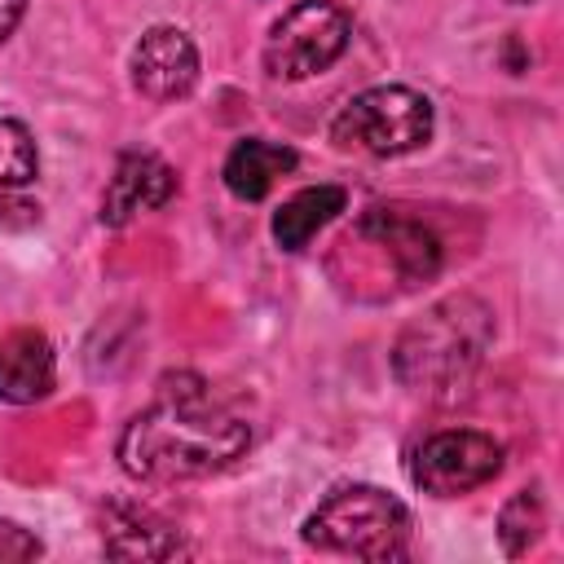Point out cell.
<instances>
[{"mask_svg": "<svg viewBox=\"0 0 564 564\" xmlns=\"http://www.w3.org/2000/svg\"><path fill=\"white\" fill-rule=\"evenodd\" d=\"M251 445V427L212 401L203 379L176 375L163 379V392L150 410L132 414L119 432V463L128 476L150 485L203 480L225 471Z\"/></svg>", "mask_w": 564, "mask_h": 564, "instance_id": "6da1fadb", "label": "cell"}, {"mask_svg": "<svg viewBox=\"0 0 564 564\" xmlns=\"http://www.w3.org/2000/svg\"><path fill=\"white\" fill-rule=\"evenodd\" d=\"M489 348V308L471 295H454L432 304L392 352L397 379L427 397H454L476 375Z\"/></svg>", "mask_w": 564, "mask_h": 564, "instance_id": "7a4b0ae2", "label": "cell"}, {"mask_svg": "<svg viewBox=\"0 0 564 564\" xmlns=\"http://www.w3.org/2000/svg\"><path fill=\"white\" fill-rule=\"evenodd\" d=\"M304 542L317 551L388 564L410 546V511L379 485H344L304 520Z\"/></svg>", "mask_w": 564, "mask_h": 564, "instance_id": "3957f363", "label": "cell"}, {"mask_svg": "<svg viewBox=\"0 0 564 564\" xmlns=\"http://www.w3.org/2000/svg\"><path fill=\"white\" fill-rule=\"evenodd\" d=\"M335 145L379 159L410 154L432 137V101L405 84H379L357 93L330 123Z\"/></svg>", "mask_w": 564, "mask_h": 564, "instance_id": "277c9868", "label": "cell"}, {"mask_svg": "<svg viewBox=\"0 0 564 564\" xmlns=\"http://www.w3.org/2000/svg\"><path fill=\"white\" fill-rule=\"evenodd\" d=\"M352 22L330 0H300L286 9L264 40V70L273 79H308L344 57Z\"/></svg>", "mask_w": 564, "mask_h": 564, "instance_id": "5b68a950", "label": "cell"}, {"mask_svg": "<svg viewBox=\"0 0 564 564\" xmlns=\"http://www.w3.org/2000/svg\"><path fill=\"white\" fill-rule=\"evenodd\" d=\"M498 471H502V445L471 427H449V432L427 436L410 463L414 485L432 498L471 494V489L489 485Z\"/></svg>", "mask_w": 564, "mask_h": 564, "instance_id": "8992f818", "label": "cell"}, {"mask_svg": "<svg viewBox=\"0 0 564 564\" xmlns=\"http://www.w3.org/2000/svg\"><path fill=\"white\" fill-rule=\"evenodd\" d=\"M198 79V48L181 26H150L132 48V84L154 101H176Z\"/></svg>", "mask_w": 564, "mask_h": 564, "instance_id": "52a82bcc", "label": "cell"}, {"mask_svg": "<svg viewBox=\"0 0 564 564\" xmlns=\"http://www.w3.org/2000/svg\"><path fill=\"white\" fill-rule=\"evenodd\" d=\"M176 194V172L159 159V154H123L110 185H106V198H101V225H128L137 212H150V207H163L167 198Z\"/></svg>", "mask_w": 564, "mask_h": 564, "instance_id": "ba28073f", "label": "cell"}, {"mask_svg": "<svg viewBox=\"0 0 564 564\" xmlns=\"http://www.w3.org/2000/svg\"><path fill=\"white\" fill-rule=\"evenodd\" d=\"M101 542H106V555L115 560H172L185 551L181 533L167 520H159L145 507H128V502L106 507Z\"/></svg>", "mask_w": 564, "mask_h": 564, "instance_id": "9c48e42d", "label": "cell"}, {"mask_svg": "<svg viewBox=\"0 0 564 564\" xmlns=\"http://www.w3.org/2000/svg\"><path fill=\"white\" fill-rule=\"evenodd\" d=\"M53 348L40 330H13L0 339V401L31 405L53 392Z\"/></svg>", "mask_w": 564, "mask_h": 564, "instance_id": "30bf717a", "label": "cell"}, {"mask_svg": "<svg viewBox=\"0 0 564 564\" xmlns=\"http://www.w3.org/2000/svg\"><path fill=\"white\" fill-rule=\"evenodd\" d=\"M361 234L375 238V242L392 256V264L401 269L405 282H423V278H432V273L441 269V242L432 238L427 225H419V220H410V216H397V212L375 207V212L361 220Z\"/></svg>", "mask_w": 564, "mask_h": 564, "instance_id": "8fae6325", "label": "cell"}, {"mask_svg": "<svg viewBox=\"0 0 564 564\" xmlns=\"http://www.w3.org/2000/svg\"><path fill=\"white\" fill-rule=\"evenodd\" d=\"M295 150L291 145H278V141H264V137H247L229 150L225 159V185L234 198L242 203H260L286 172H295Z\"/></svg>", "mask_w": 564, "mask_h": 564, "instance_id": "7c38bea8", "label": "cell"}, {"mask_svg": "<svg viewBox=\"0 0 564 564\" xmlns=\"http://www.w3.org/2000/svg\"><path fill=\"white\" fill-rule=\"evenodd\" d=\"M344 203H348V194H344L339 185H308V189L291 194V198L278 207V216H273V238H278V247H282V251H304V247L313 242V234H317L326 220H335V216L344 212Z\"/></svg>", "mask_w": 564, "mask_h": 564, "instance_id": "4fadbf2b", "label": "cell"}, {"mask_svg": "<svg viewBox=\"0 0 564 564\" xmlns=\"http://www.w3.org/2000/svg\"><path fill=\"white\" fill-rule=\"evenodd\" d=\"M35 172H40V154H35L31 128L18 119H0V185L4 189L31 185Z\"/></svg>", "mask_w": 564, "mask_h": 564, "instance_id": "5bb4252c", "label": "cell"}, {"mask_svg": "<svg viewBox=\"0 0 564 564\" xmlns=\"http://www.w3.org/2000/svg\"><path fill=\"white\" fill-rule=\"evenodd\" d=\"M502 546H507V555H524L533 542H538V533H542V498L533 494V489H520L507 507H502Z\"/></svg>", "mask_w": 564, "mask_h": 564, "instance_id": "9a60e30c", "label": "cell"}, {"mask_svg": "<svg viewBox=\"0 0 564 564\" xmlns=\"http://www.w3.org/2000/svg\"><path fill=\"white\" fill-rule=\"evenodd\" d=\"M40 555H44L40 538L0 516V560H40Z\"/></svg>", "mask_w": 564, "mask_h": 564, "instance_id": "2e32d148", "label": "cell"}, {"mask_svg": "<svg viewBox=\"0 0 564 564\" xmlns=\"http://www.w3.org/2000/svg\"><path fill=\"white\" fill-rule=\"evenodd\" d=\"M18 18H22V0H0V44L13 35Z\"/></svg>", "mask_w": 564, "mask_h": 564, "instance_id": "e0dca14e", "label": "cell"}]
</instances>
